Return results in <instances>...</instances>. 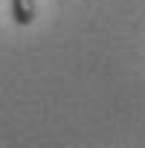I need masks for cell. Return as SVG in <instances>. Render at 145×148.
Segmentation results:
<instances>
[{
	"label": "cell",
	"mask_w": 145,
	"mask_h": 148,
	"mask_svg": "<svg viewBox=\"0 0 145 148\" xmlns=\"http://www.w3.org/2000/svg\"><path fill=\"white\" fill-rule=\"evenodd\" d=\"M12 18L21 26H29L35 21V0H12Z\"/></svg>",
	"instance_id": "cell-1"
}]
</instances>
